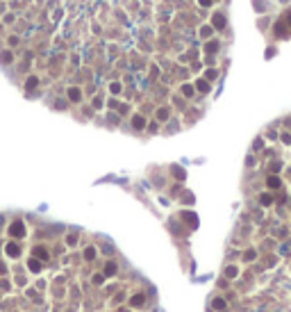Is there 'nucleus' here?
<instances>
[{
	"label": "nucleus",
	"mask_w": 291,
	"mask_h": 312,
	"mask_svg": "<svg viewBox=\"0 0 291 312\" xmlns=\"http://www.w3.org/2000/svg\"><path fill=\"white\" fill-rule=\"evenodd\" d=\"M105 273H107V276H114V273H116V264H114V262H107V267H105Z\"/></svg>",
	"instance_id": "7ed1b4c3"
},
{
	"label": "nucleus",
	"mask_w": 291,
	"mask_h": 312,
	"mask_svg": "<svg viewBox=\"0 0 291 312\" xmlns=\"http://www.w3.org/2000/svg\"><path fill=\"white\" fill-rule=\"evenodd\" d=\"M18 253H21V248H18L16 244H7V255H11V258H16Z\"/></svg>",
	"instance_id": "f03ea898"
},
{
	"label": "nucleus",
	"mask_w": 291,
	"mask_h": 312,
	"mask_svg": "<svg viewBox=\"0 0 291 312\" xmlns=\"http://www.w3.org/2000/svg\"><path fill=\"white\" fill-rule=\"evenodd\" d=\"M214 25L216 27H223V25H225V18H223V16H214Z\"/></svg>",
	"instance_id": "39448f33"
},
{
	"label": "nucleus",
	"mask_w": 291,
	"mask_h": 312,
	"mask_svg": "<svg viewBox=\"0 0 291 312\" xmlns=\"http://www.w3.org/2000/svg\"><path fill=\"white\" fill-rule=\"evenodd\" d=\"M9 235H11V237H23V235H25V225L21 223V221H14L11 228H9Z\"/></svg>",
	"instance_id": "f257e3e1"
},
{
	"label": "nucleus",
	"mask_w": 291,
	"mask_h": 312,
	"mask_svg": "<svg viewBox=\"0 0 291 312\" xmlns=\"http://www.w3.org/2000/svg\"><path fill=\"white\" fill-rule=\"evenodd\" d=\"M214 308H216V310H223V308H225V303H223L221 298H216V301H214Z\"/></svg>",
	"instance_id": "9b49d317"
},
{
	"label": "nucleus",
	"mask_w": 291,
	"mask_h": 312,
	"mask_svg": "<svg viewBox=\"0 0 291 312\" xmlns=\"http://www.w3.org/2000/svg\"><path fill=\"white\" fill-rule=\"evenodd\" d=\"M212 34V27H203V36H209Z\"/></svg>",
	"instance_id": "2eb2a0df"
},
{
	"label": "nucleus",
	"mask_w": 291,
	"mask_h": 312,
	"mask_svg": "<svg viewBox=\"0 0 291 312\" xmlns=\"http://www.w3.org/2000/svg\"><path fill=\"white\" fill-rule=\"evenodd\" d=\"M34 84H36V78H30V80H27V89H34Z\"/></svg>",
	"instance_id": "f8f14e48"
},
{
	"label": "nucleus",
	"mask_w": 291,
	"mask_h": 312,
	"mask_svg": "<svg viewBox=\"0 0 291 312\" xmlns=\"http://www.w3.org/2000/svg\"><path fill=\"white\" fill-rule=\"evenodd\" d=\"M198 89H200V91H207L209 87H207V82H198Z\"/></svg>",
	"instance_id": "4468645a"
},
{
	"label": "nucleus",
	"mask_w": 291,
	"mask_h": 312,
	"mask_svg": "<svg viewBox=\"0 0 291 312\" xmlns=\"http://www.w3.org/2000/svg\"><path fill=\"white\" fill-rule=\"evenodd\" d=\"M268 185H271V187H277V185H280V180H277V178H268Z\"/></svg>",
	"instance_id": "ddd939ff"
},
{
	"label": "nucleus",
	"mask_w": 291,
	"mask_h": 312,
	"mask_svg": "<svg viewBox=\"0 0 291 312\" xmlns=\"http://www.w3.org/2000/svg\"><path fill=\"white\" fill-rule=\"evenodd\" d=\"M34 255H39V258H48V253L43 251V248H34Z\"/></svg>",
	"instance_id": "9d476101"
},
{
	"label": "nucleus",
	"mask_w": 291,
	"mask_h": 312,
	"mask_svg": "<svg viewBox=\"0 0 291 312\" xmlns=\"http://www.w3.org/2000/svg\"><path fill=\"white\" fill-rule=\"evenodd\" d=\"M68 96H71V100H80V91H77V89H71Z\"/></svg>",
	"instance_id": "423d86ee"
},
{
	"label": "nucleus",
	"mask_w": 291,
	"mask_h": 312,
	"mask_svg": "<svg viewBox=\"0 0 291 312\" xmlns=\"http://www.w3.org/2000/svg\"><path fill=\"white\" fill-rule=\"evenodd\" d=\"M141 303H143V296H141V294L132 298V305H141Z\"/></svg>",
	"instance_id": "1a4fd4ad"
},
{
	"label": "nucleus",
	"mask_w": 291,
	"mask_h": 312,
	"mask_svg": "<svg viewBox=\"0 0 291 312\" xmlns=\"http://www.w3.org/2000/svg\"><path fill=\"white\" fill-rule=\"evenodd\" d=\"M41 269V262L39 260H30V271H39Z\"/></svg>",
	"instance_id": "20e7f679"
},
{
	"label": "nucleus",
	"mask_w": 291,
	"mask_h": 312,
	"mask_svg": "<svg viewBox=\"0 0 291 312\" xmlns=\"http://www.w3.org/2000/svg\"><path fill=\"white\" fill-rule=\"evenodd\" d=\"M93 255H96L93 248H86V253H84V258H86V260H93Z\"/></svg>",
	"instance_id": "6e6552de"
},
{
	"label": "nucleus",
	"mask_w": 291,
	"mask_h": 312,
	"mask_svg": "<svg viewBox=\"0 0 291 312\" xmlns=\"http://www.w3.org/2000/svg\"><path fill=\"white\" fill-rule=\"evenodd\" d=\"M146 123H143V119L141 116H134V128H143Z\"/></svg>",
	"instance_id": "0eeeda50"
}]
</instances>
